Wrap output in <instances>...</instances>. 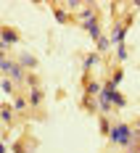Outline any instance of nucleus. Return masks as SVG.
Returning a JSON list of instances; mask_svg holds the SVG:
<instances>
[{
	"label": "nucleus",
	"mask_w": 140,
	"mask_h": 153,
	"mask_svg": "<svg viewBox=\"0 0 140 153\" xmlns=\"http://www.w3.org/2000/svg\"><path fill=\"white\" fill-rule=\"evenodd\" d=\"M111 137L116 140V143H127V140H130V129H127V127H116V129L111 132Z\"/></svg>",
	"instance_id": "obj_1"
}]
</instances>
